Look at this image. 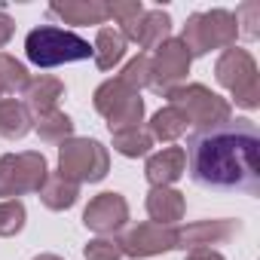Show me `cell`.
Segmentation results:
<instances>
[{
	"mask_svg": "<svg viewBox=\"0 0 260 260\" xmlns=\"http://www.w3.org/2000/svg\"><path fill=\"white\" fill-rule=\"evenodd\" d=\"M187 166L199 187L260 193V132L251 119H226L211 128H196L187 138Z\"/></svg>",
	"mask_w": 260,
	"mask_h": 260,
	"instance_id": "1",
	"label": "cell"
},
{
	"mask_svg": "<svg viewBox=\"0 0 260 260\" xmlns=\"http://www.w3.org/2000/svg\"><path fill=\"white\" fill-rule=\"evenodd\" d=\"M25 55L37 68H58V64L92 58V46H89V40H83L74 31L40 25L25 37Z\"/></svg>",
	"mask_w": 260,
	"mask_h": 260,
	"instance_id": "2",
	"label": "cell"
},
{
	"mask_svg": "<svg viewBox=\"0 0 260 260\" xmlns=\"http://www.w3.org/2000/svg\"><path fill=\"white\" fill-rule=\"evenodd\" d=\"M239 25L230 10H208V13H193L181 31V43L190 52V58L208 55L211 49H230L236 46Z\"/></svg>",
	"mask_w": 260,
	"mask_h": 260,
	"instance_id": "3",
	"label": "cell"
},
{
	"mask_svg": "<svg viewBox=\"0 0 260 260\" xmlns=\"http://www.w3.org/2000/svg\"><path fill=\"white\" fill-rule=\"evenodd\" d=\"M214 77L223 89H230V95L236 98L239 107L245 110H257L260 107V77H257V61L251 58L248 49L230 46L220 52L217 64H214Z\"/></svg>",
	"mask_w": 260,
	"mask_h": 260,
	"instance_id": "4",
	"label": "cell"
},
{
	"mask_svg": "<svg viewBox=\"0 0 260 260\" xmlns=\"http://www.w3.org/2000/svg\"><path fill=\"white\" fill-rule=\"evenodd\" d=\"M110 172L107 147L95 138H68L58 147V175L74 184H98Z\"/></svg>",
	"mask_w": 260,
	"mask_h": 260,
	"instance_id": "5",
	"label": "cell"
},
{
	"mask_svg": "<svg viewBox=\"0 0 260 260\" xmlns=\"http://www.w3.org/2000/svg\"><path fill=\"white\" fill-rule=\"evenodd\" d=\"M166 98H169V104H172V107H178V110L190 119V125H196V128L220 125V122H226V119H230V113H233L230 101H226V98H220L217 92H211V89H208V86H202V83L175 86Z\"/></svg>",
	"mask_w": 260,
	"mask_h": 260,
	"instance_id": "6",
	"label": "cell"
},
{
	"mask_svg": "<svg viewBox=\"0 0 260 260\" xmlns=\"http://www.w3.org/2000/svg\"><path fill=\"white\" fill-rule=\"evenodd\" d=\"M95 110L107 119L110 135L113 132H125V128H138L144 119V101L138 92L125 89L119 80H104L95 95H92Z\"/></svg>",
	"mask_w": 260,
	"mask_h": 260,
	"instance_id": "7",
	"label": "cell"
},
{
	"mask_svg": "<svg viewBox=\"0 0 260 260\" xmlns=\"http://www.w3.org/2000/svg\"><path fill=\"white\" fill-rule=\"evenodd\" d=\"M46 178H49V166L40 150L7 153L0 159V196L16 199L25 193H40Z\"/></svg>",
	"mask_w": 260,
	"mask_h": 260,
	"instance_id": "8",
	"label": "cell"
},
{
	"mask_svg": "<svg viewBox=\"0 0 260 260\" xmlns=\"http://www.w3.org/2000/svg\"><path fill=\"white\" fill-rule=\"evenodd\" d=\"M190 61L193 58H190V52L184 49V43L178 37H169L166 43H159L153 58H150V89L166 98L190 74Z\"/></svg>",
	"mask_w": 260,
	"mask_h": 260,
	"instance_id": "9",
	"label": "cell"
},
{
	"mask_svg": "<svg viewBox=\"0 0 260 260\" xmlns=\"http://www.w3.org/2000/svg\"><path fill=\"white\" fill-rule=\"evenodd\" d=\"M119 242L122 257H132V260H144V257H156L166 254L172 248H178V226H159L153 220L132 226Z\"/></svg>",
	"mask_w": 260,
	"mask_h": 260,
	"instance_id": "10",
	"label": "cell"
},
{
	"mask_svg": "<svg viewBox=\"0 0 260 260\" xmlns=\"http://www.w3.org/2000/svg\"><path fill=\"white\" fill-rule=\"evenodd\" d=\"M125 220H128V202H125V196H119V193H98L89 205H86V211H83V223H86V230H92V233H98V236H113V233H119L122 226H125Z\"/></svg>",
	"mask_w": 260,
	"mask_h": 260,
	"instance_id": "11",
	"label": "cell"
},
{
	"mask_svg": "<svg viewBox=\"0 0 260 260\" xmlns=\"http://www.w3.org/2000/svg\"><path fill=\"white\" fill-rule=\"evenodd\" d=\"M242 233L239 220H196L187 226H178V248L181 251H193V248H211V245H223L233 236Z\"/></svg>",
	"mask_w": 260,
	"mask_h": 260,
	"instance_id": "12",
	"label": "cell"
},
{
	"mask_svg": "<svg viewBox=\"0 0 260 260\" xmlns=\"http://www.w3.org/2000/svg\"><path fill=\"white\" fill-rule=\"evenodd\" d=\"M119 34H122L125 40H135L141 49H156L159 43L169 40V34H172V19H169L166 10H144L132 25L122 28Z\"/></svg>",
	"mask_w": 260,
	"mask_h": 260,
	"instance_id": "13",
	"label": "cell"
},
{
	"mask_svg": "<svg viewBox=\"0 0 260 260\" xmlns=\"http://www.w3.org/2000/svg\"><path fill=\"white\" fill-rule=\"evenodd\" d=\"M184 172H187L184 147H162L159 153H150L144 166V178L150 181V187H172Z\"/></svg>",
	"mask_w": 260,
	"mask_h": 260,
	"instance_id": "14",
	"label": "cell"
},
{
	"mask_svg": "<svg viewBox=\"0 0 260 260\" xmlns=\"http://www.w3.org/2000/svg\"><path fill=\"white\" fill-rule=\"evenodd\" d=\"M184 211H187L184 193H178L172 187H150V193H147V214H150L153 223L175 226L178 220H184Z\"/></svg>",
	"mask_w": 260,
	"mask_h": 260,
	"instance_id": "15",
	"label": "cell"
},
{
	"mask_svg": "<svg viewBox=\"0 0 260 260\" xmlns=\"http://www.w3.org/2000/svg\"><path fill=\"white\" fill-rule=\"evenodd\" d=\"M49 13L68 25H104L110 19L104 0H64V4H52Z\"/></svg>",
	"mask_w": 260,
	"mask_h": 260,
	"instance_id": "16",
	"label": "cell"
},
{
	"mask_svg": "<svg viewBox=\"0 0 260 260\" xmlns=\"http://www.w3.org/2000/svg\"><path fill=\"white\" fill-rule=\"evenodd\" d=\"M61 95H64V83L55 80V77H49V74H40V77L28 80V86H25V107L34 116H40V113L55 110V104H58Z\"/></svg>",
	"mask_w": 260,
	"mask_h": 260,
	"instance_id": "17",
	"label": "cell"
},
{
	"mask_svg": "<svg viewBox=\"0 0 260 260\" xmlns=\"http://www.w3.org/2000/svg\"><path fill=\"white\" fill-rule=\"evenodd\" d=\"M77 199H80V184L68 181V178L58 175V172L49 175L46 184L40 187V202H43L49 211H68V208L77 205Z\"/></svg>",
	"mask_w": 260,
	"mask_h": 260,
	"instance_id": "18",
	"label": "cell"
},
{
	"mask_svg": "<svg viewBox=\"0 0 260 260\" xmlns=\"http://www.w3.org/2000/svg\"><path fill=\"white\" fill-rule=\"evenodd\" d=\"M31 128H34V119H31V110L22 101H16V98L0 101V135L10 138V141H19Z\"/></svg>",
	"mask_w": 260,
	"mask_h": 260,
	"instance_id": "19",
	"label": "cell"
},
{
	"mask_svg": "<svg viewBox=\"0 0 260 260\" xmlns=\"http://www.w3.org/2000/svg\"><path fill=\"white\" fill-rule=\"evenodd\" d=\"M125 55V37L116 28H98L95 46H92V58L98 64V71H110L113 64H119Z\"/></svg>",
	"mask_w": 260,
	"mask_h": 260,
	"instance_id": "20",
	"label": "cell"
},
{
	"mask_svg": "<svg viewBox=\"0 0 260 260\" xmlns=\"http://www.w3.org/2000/svg\"><path fill=\"white\" fill-rule=\"evenodd\" d=\"M190 128V119L178 110V107H162V110H156L153 113V119H150V128L147 132L153 135V141H178L184 132Z\"/></svg>",
	"mask_w": 260,
	"mask_h": 260,
	"instance_id": "21",
	"label": "cell"
},
{
	"mask_svg": "<svg viewBox=\"0 0 260 260\" xmlns=\"http://www.w3.org/2000/svg\"><path fill=\"white\" fill-rule=\"evenodd\" d=\"M34 128H37L40 141H46V144H64L68 138H74V119L68 113H61L58 107L34 116Z\"/></svg>",
	"mask_w": 260,
	"mask_h": 260,
	"instance_id": "22",
	"label": "cell"
},
{
	"mask_svg": "<svg viewBox=\"0 0 260 260\" xmlns=\"http://www.w3.org/2000/svg\"><path fill=\"white\" fill-rule=\"evenodd\" d=\"M113 150L119 156H128V159H138V156H147L153 150V135L147 128H125V132H113Z\"/></svg>",
	"mask_w": 260,
	"mask_h": 260,
	"instance_id": "23",
	"label": "cell"
},
{
	"mask_svg": "<svg viewBox=\"0 0 260 260\" xmlns=\"http://www.w3.org/2000/svg\"><path fill=\"white\" fill-rule=\"evenodd\" d=\"M28 80H31V77H28V68H25L19 58L0 52V92H7V95L25 92Z\"/></svg>",
	"mask_w": 260,
	"mask_h": 260,
	"instance_id": "24",
	"label": "cell"
},
{
	"mask_svg": "<svg viewBox=\"0 0 260 260\" xmlns=\"http://www.w3.org/2000/svg\"><path fill=\"white\" fill-rule=\"evenodd\" d=\"M125 89H132V92H141L144 86H150V58L144 52H138L132 61H128L122 68V74L116 77Z\"/></svg>",
	"mask_w": 260,
	"mask_h": 260,
	"instance_id": "25",
	"label": "cell"
},
{
	"mask_svg": "<svg viewBox=\"0 0 260 260\" xmlns=\"http://www.w3.org/2000/svg\"><path fill=\"white\" fill-rule=\"evenodd\" d=\"M25 217H28V211H25V205H22L19 199L0 202V239H10V236L22 233Z\"/></svg>",
	"mask_w": 260,
	"mask_h": 260,
	"instance_id": "26",
	"label": "cell"
},
{
	"mask_svg": "<svg viewBox=\"0 0 260 260\" xmlns=\"http://www.w3.org/2000/svg\"><path fill=\"white\" fill-rule=\"evenodd\" d=\"M83 257H86V260H119L122 251H119V242H116V239L98 236V239H89V242H86Z\"/></svg>",
	"mask_w": 260,
	"mask_h": 260,
	"instance_id": "27",
	"label": "cell"
},
{
	"mask_svg": "<svg viewBox=\"0 0 260 260\" xmlns=\"http://www.w3.org/2000/svg\"><path fill=\"white\" fill-rule=\"evenodd\" d=\"M107 10H110V19H116L122 28H128L144 13V4L141 0H119V4H107Z\"/></svg>",
	"mask_w": 260,
	"mask_h": 260,
	"instance_id": "28",
	"label": "cell"
},
{
	"mask_svg": "<svg viewBox=\"0 0 260 260\" xmlns=\"http://www.w3.org/2000/svg\"><path fill=\"white\" fill-rule=\"evenodd\" d=\"M233 16H236V22L245 19V28H242L239 34H245V37L254 40V37H257V16H260V7H257V4H245V7H239Z\"/></svg>",
	"mask_w": 260,
	"mask_h": 260,
	"instance_id": "29",
	"label": "cell"
},
{
	"mask_svg": "<svg viewBox=\"0 0 260 260\" xmlns=\"http://www.w3.org/2000/svg\"><path fill=\"white\" fill-rule=\"evenodd\" d=\"M13 34H16V22H13L4 10H0V49H4V46L13 40Z\"/></svg>",
	"mask_w": 260,
	"mask_h": 260,
	"instance_id": "30",
	"label": "cell"
},
{
	"mask_svg": "<svg viewBox=\"0 0 260 260\" xmlns=\"http://www.w3.org/2000/svg\"><path fill=\"white\" fill-rule=\"evenodd\" d=\"M184 260H226V257L214 248H193V251H187Z\"/></svg>",
	"mask_w": 260,
	"mask_h": 260,
	"instance_id": "31",
	"label": "cell"
},
{
	"mask_svg": "<svg viewBox=\"0 0 260 260\" xmlns=\"http://www.w3.org/2000/svg\"><path fill=\"white\" fill-rule=\"evenodd\" d=\"M34 260H64V257H58V254H37Z\"/></svg>",
	"mask_w": 260,
	"mask_h": 260,
	"instance_id": "32",
	"label": "cell"
}]
</instances>
